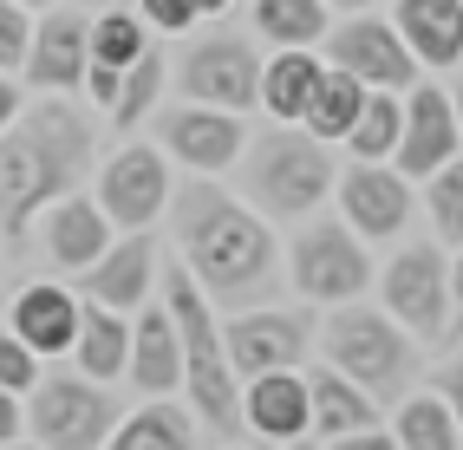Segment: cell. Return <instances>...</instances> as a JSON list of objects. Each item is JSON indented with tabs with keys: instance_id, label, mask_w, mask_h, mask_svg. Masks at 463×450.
Segmentation results:
<instances>
[{
	"instance_id": "obj_1",
	"label": "cell",
	"mask_w": 463,
	"mask_h": 450,
	"mask_svg": "<svg viewBox=\"0 0 463 450\" xmlns=\"http://www.w3.org/2000/svg\"><path fill=\"white\" fill-rule=\"evenodd\" d=\"M85 176H91V125L59 92H46L33 111H20L0 131V235L20 242L40 209L72 196Z\"/></svg>"
},
{
	"instance_id": "obj_2",
	"label": "cell",
	"mask_w": 463,
	"mask_h": 450,
	"mask_svg": "<svg viewBox=\"0 0 463 450\" xmlns=\"http://www.w3.org/2000/svg\"><path fill=\"white\" fill-rule=\"evenodd\" d=\"M176 248L209 300H249L274 281V229L261 209L235 202L215 183H190L176 196Z\"/></svg>"
},
{
	"instance_id": "obj_3",
	"label": "cell",
	"mask_w": 463,
	"mask_h": 450,
	"mask_svg": "<svg viewBox=\"0 0 463 450\" xmlns=\"http://www.w3.org/2000/svg\"><path fill=\"white\" fill-rule=\"evenodd\" d=\"M164 307L183 333V392H190L196 425H209L215 437H241V379L229 366V346H222V326L209 314V294L196 287L190 267H170L164 275Z\"/></svg>"
},
{
	"instance_id": "obj_4",
	"label": "cell",
	"mask_w": 463,
	"mask_h": 450,
	"mask_svg": "<svg viewBox=\"0 0 463 450\" xmlns=\"http://www.w3.org/2000/svg\"><path fill=\"white\" fill-rule=\"evenodd\" d=\"M320 352H326L333 372H346L353 385H365L379 405H398L418 385V340L385 307H365V300H346V307L326 314Z\"/></svg>"
},
{
	"instance_id": "obj_5",
	"label": "cell",
	"mask_w": 463,
	"mask_h": 450,
	"mask_svg": "<svg viewBox=\"0 0 463 450\" xmlns=\"http://www.w3.org/2000/svg\"><path fill=\"white\" fill-rule=\"evenodd\" d=\"M333 183H339V170L314 131H268L255 150H241V190H249L261 216L300 222L333 196Z\"/></svg>"
},
{
	"instance_id": "obj_6",
	"label": "cell",
	"mask_w": 463,
	"mask_h": 450,
	"mask_svg": "<svg viewBox=\"0 0 463 450\" xmlns=\"http://www.w3.org/2000/svg\"><path fill=\"white\" fill-rule=\"evenodd\" d=\"M111 431H118V398L85 372L40 379L26 392V437L40 450H105Z\"/></svg>"
},
{
	"instance_id": "obj_7",
	"label": "cell",
	"mask_w": 463,
	"mask_h": 450,
	"mask_svg": "<svg viewBox=\"0 0 463 450\" xmlns=\"http://www.w3.org/2000/svg\"><path fill=\"white\" fill-rule=\"evenodd\" d=\"M288 281H294V294L307 307H346V300H359L365 281H379V275H373V255H365V235L346 229V216H339V222H314V229L294 235Z\"/></svg>"
},
{
	"instance_id": "obj_8",
	"label": "cell",
	"mask_w": 463,
	"mask_h": 450,
	"mask_svg": "<svg viewBox=\"0 0 463 450\" xmlns=\"http://www.w3.org/2000/svg\"><path fill=\"white\" fill-rule=\"evenodd\" d=\"M379 300H385V314L405 326L411 340H444V333H450V314H457L444 248H438V242L398 248V255L379 267Z\"/></svg>"
},
{
	"instance_id": "obj_9",
	"label": "cell",
	"mask_w": 463,
	"mask_h": 450,
	"mask_svg": "<svg viewBox=\"0 0 463 450\" xmlns=\"http://www.w3.org/2000/svg\"><path fill=\"white\" fill-rule=\"evenodd\" d=\"M314 340H320V326L307 307H261V314L249 307V314L222 320V346H229V366L241 385L261 372H294L314 352Z\"/></svg>"
},
{
	"instance_id": "obj_10",
	"label": "cell",
	"mask_w": 463,
	"mask_h": 450,
	"mask_svg": "<svg viewBox=\"0 0 463 450\" xmlns=\"http://www.w3.org/2000/svg\"><path fill=\"white\" fill-rule=\"evenodd\" d=\"M170 72H176V85H183V98H190V105H222V111L261 105V59H255L249 40H235V33H215V40L183 46V59Z\"/></svg>"
},
{
	"instance_id": "obj_11",
	"label": "cell",
	"mask_w": 463,
	"mask_h": 450,
	"mask_svg": "<svg viewBox=\"0 0 463 450\" xmlns=\"http://www.w3.org/2000/svg\"><path fill=\"white\" fill-rule=\"evenodd\" d=\"M326 66L353 72L365 92H411V85H418L411 46L398 40L392 20H373V14H353V20L326 26Z\"/></svg>"
},
{
	"instance_id": "obj_12",
	"label": "cell",
	"mask_w": 463,
	"mask_h": 450,
	"mask_svg": "<svg viewBox=\"0 0 463 450\" xmlns=\"http://www.w3.org/2000/svg\"><path fill=\"white\" fill-rule=\"evenodd\" d=\"M157 137H164V150H170L176 164H190L203 176L241 164V150H249V137H241V111L190 105V98L170 105V111H157Z\"/></svg>"
},
{
	"instance_id": "obj_13",
	"label": "cell",
	"mask_w": 463,
	"mask_h": 450,
	"mask_svg": "<svg viewBox=\"0 0 463 450\" xmlns=\"http://www.w3.org/2000/svg\"><path fill=\"white\" fill-rule=\"evenodd\" d=\"M333 196H339L346 229H359L365 242L405 235V222H411V176L398 164H353V170H339Z\"/></svg>"
},
{
	"instance_id": "obj_14",
	"label": "cell",
	"mask_w": 463,
	"mask_h": 450,
	"mask_svg": "<svg viewBox=\"0 0 463 450\" xmlns=\"http://www.w3.org/2000/svg\"><path fill=\"white\" fill-rule=\"evenodd\" d=\"M164 202H170V164L157 157V144H125L99 176V209L118 229H150Z\"/></svg>"
},
{
	"instance_id": "obj_15",
	"label": "cell",
	"mask_w": 463,
	"mask_h": 450,
	"mask_svg": "<svg viewBox=\"0 0 463 450\" xmlns=\"http://www.w3.org/2000/svg\"><path fill=\"white\" fill-rule=\"evenodd\" d=\"M450 157H463V125L444 85H411L405 92V137H398L392 164L405 176H438Z\"/></svg>"
},
{
	"instance_id": "obj_16",
	"label": "cell",
	"mask_w": 463,
	"mask_h": 450,
	"mask_svg": "<svg viewBox=\"0 0 463 450\" xmlns=\"http://www.w3.org/2000/svg\"><path fill=\"white\" fill-rule=\"evenodd\" d=\"M26 79L40 85V92H59L66 98L72 85H85V66H91V20L85 14H52L33 26V40H26Z\"/></svg>"
},
{
	"instance_id": "obj_17",
	"label": "cell",
	"mask_w": 463,
	"mask_h": 450,
	"mask_svg": "<svg viewBox=\"0 0 463 450\" xmlns=\"http://www.w3.org/2000/svg\"><path fill=\"white\" fill-rule=\"evenodd\" d=\"M241 425L255 437H274V444H294L314 431V392H307V372H261L241 385Z\"/></svg>"
},
{
	"instance_id": "obj_18",
	"label": "cell",
	"mask_w": 463,
	"mask_h": 450,
	"mask_svg": "<svg viewBox=\"0 0 463 450\" xmlns=\"http://www.w3.org/2000/svg\"><path fill=\"white\" fill-rule=\"evenodd\" d=\"M125 379L144 398L183 392V333H176L170 307H150L144 300V307L131 314V366H125Z\"/></svg>"
},
{
	"instance_id": "obj_19",
	"label": "cell",
	"mask_w": 463,
	"mask_h": 450,
	"mask_svg": "<svg viewBox=\"0 0 463 450\" xmlns=\"http://www.w3.org/2000/svg\"><path fill=\"white\" fill-rule=\"evenodd\" d=\"M150 287H157V248L150 235H131V242H111L99 261L85 267V300L99 307H118V314H137Z\"/></svg>"
},
{
	"instance_id": "obj_20",
	"label": "cell",
	"mask_w": 463,
	"mask_h": 450,
	"mask_svg": "<svg viewBox=\"0 0 463 450\" xmlns=\"http://www.w3.org/2000/svg\"><path fill=\"white\" fill-rule=\"evenodd\" d=\"M79 307H85V300H79L72 287L33 281V287H20V294H14L7 326H14V333L33 346L40 359H52V352H72V340H79Z\"/></svg>"
},
{
	"instance_id": "obj_21",
	"label": "cell",
	"mask_w": 463,
	"mask_h": 450,
	"mask_svg": "<svg viewBox=\"0 0 463 450\" xmlns=\"http://www.w3.org/2000/svg\"><path fill=\"white\" fill-rule=\"evenodd\" d=\"M392 26L418 66H457L463 59V0H398Z\"/></svg>"
},
{
	"instance_id": "obj_22",
	"label": "cell",
	"mask_w": 463,
	"mask_h": 450,
	"mask_svg": "<svg viewBox=\"0 0 463 450\" xmlns=\"http://www.w3.org/2000/svg\"><path fill=\"white\" fill-rule=\"evenodd\" d=\"M111 216L91 196H59L52 209H46V255L59 261V267H85L99 261L105 248H111V229H105Z\"/></svg>"
},
{
	"instance_id": "obj_23",
	"label": "cell",
	"mask_w": 463,
	"mask_h": 450,
	"mask_svg": "<svg viewBox=\"0 0 463 450\" xmlns=\"http://www.w3.org/2000/svg\"><path fill=\"white\" fill-rule=\"evenodd\" d=\"M150 46V26L144 14H105V20H91V66H85V92L99 98L111 111L118 98V79H125V66Z\"/></svg>"
},
{
	"instance_id": "obj_24",
	"label": "cell",
	"mask_w": 463,
	"mask_h": 450,
	"mask_svg": "<svg viewBox=\"0 0 463 450\" xmlns=\"http://www.w3.org/2000/svg\"><path fill=\"white\" fill-rule=\"evenodd\" d=\"M72 359H79V372H85V379L111 385L118 372L131 366V314L85 300V307H79V340H72Z\"/></svg>"
},
{
	"instance_id": "obj_25",
	"label": "cell",
	"mask_w": 463,
	"mask_h": 450,
	"mask_svg": "<svg viewBox=\"0 0 463 450\" xmlns=\"http://www.w3.org/2000/svg\"><path fill=\"white\" fill-rule=\"evenodd\" d=\"M307 392H314V437H346V431H373L379 425V398L353 385L346 372L314 366L307 372Z\"/></svg>"
},
{
	"instance_id": "obj_26",
	"label": "cell",
	"mask_w": 463,
	"mask_h": 450,
	"mask_svg": "<svg viewBox=\"0 0 463 450\" xmlns=\"http://www.w3.org/2000/svg\"><path fill=\"white\" fill-rule=\"evenodd\" d=\"M320 72H326V66L314 59V46H281V52L261 66V111L281 117V125H300L307 105H314Z\"/></svg>"
},
{
	"instance_id": "obj_27",
	"label": "cell",
	"mask_w": 463,
	"mask_h": 450,
	"mask_svg": "<svg viewBox=\"0 0 463 450\" xmlns=\"http://www.w3.org/2000/svg\"><path fill=\"white\" fill-rule=\"evenodd\" d=\"M105 450H196V411H183L170 398H144L137 411L118 417Z\"/></svg>"
},
{
	"instance_id": "obj_28",
	"label": "cell",
	"mask_w": 463,
	"mask_h": 450,
	"mask_svg": "<svg viewBox=\"0 0 463 450\" xmlns=\"http://www.w3.org/2000/svg\"><path fill=\"white\" fill-rule=\"evenodd\" d=\"M392 437H398V450H463V425L438 392H405L398 398Z\"/></svg>"
},
{
	"instance_id": "obj_29",
	"label": "cell",
	"mask_w": 463,
	"mask_h": 450,
	"mask_svg": "<svg viewBox=\"0 0 463 450\" xmlns=\"http://www.w3.org/2000/svg\"><path fill=\"white\" fill-rule=\"evenodd\" d=\"M398 137H405V92H365L353 131H346L353 164H392Z\"/></svg>"
},
{
	"instance_id": "obj_30",
	"label": "cell",
	"mask_w": 463,
	"mask_h": 450,
	"mask_svg": "<svg viewBox=\"0 0 463 450\" xmlns=\"http://www.w3.org/2000/svg\"><path fill=\"white\" fill-rule=\"evenodd\" d=\"M359 105H365V85H359L353 72L326 66V72H320V85H314V105H307V117H300V125L314 131L320 144H346L353 117H359Z\"/></svg>"
},
{
	"instance_id": "obj_31",
	"label": "cell",
	"mask_w": 463,
	"mask_h": 450,
	"mask_svg": "<svg viewBox=\"0 0 463 450\" xmlns=\"http://www.w3.org/2000/svg\"><path fill=\"white\" fill-rule=\"evenodd\" d=\"M164 72H170V59H164V46L150 40L131 66H125V79H118V98H111V131H137L150 111H157V92H164Z\"/></svg>"
},
{
	"instance_id": "obj_32",
	"label": "cell",
	"mask_w": 463,
	"mask_h": 450,
	"mask_svg": "<svg viewBox=\"0 0 463 450\" xmlns=\"http://www.w3.org/2000/svg\"><path fill=\"white\" fill-rule=\"evenodd\" d=\"M326 0H255V33L274 46H320L326 40Z\"/></svg>"
},
{
	"instance_id": "obj_33",
	"label": "cell",
	"mask_w": 463,
	"mask_h": 450,
	"mask_svg": "<svg viewBox=\"0 0 463 450\" xmlns=\"http://www.w3.org/2000/svg\"><path fill=\"white\" fill-rule=\"evenodd\" d=\"M424 202H430V229H438V242L463 248V157H450L438 176H424Z\"/></svg>"
},
{
	"instance_id": "obj_34",
	"label": "cell",
	"mask_w": 463,
	"mask_h": 450,
	"mask_svg": "<svg viewBox=\"0 0 463 450\" xmlns=\"http://www.w3.org/2000/svg\"><path fill=\"white\" fill-rule=\"evenodd\" d=\"M0 385H7V392H33L40 385V352L26 346L14 326L0 333Z\"/></svg>"
},
{
	"instance_id": "obj_35",
	"label": "cell",
	"mask_w": 463,
	"mask_h": 450,
	"mask_svg": "<svg viewBox=\"0 0 463 450\" xmlns=\"http://www.w3.org/2000/svg\"><path fill=\"white\" fill-rule=\"evenodd\" d=\"M26 40H33V20H26V7L0 0V72H14L20 59H26Z\"/></svg>"
},
{
	"instance_id": "obj_36",
	"label": "cell",
	"mask_w": 463,
	"mask_h": 450,
	"mask_svg": "<svg viewBox=\"0 0 463 450\" xmlns=\"http://www.w3.org/2000/svg\"><path fill=\"white\" fill-rule=\"evenodd\" d=\"M137 7H144V26H157V33H183V26H196L190 0H137Z\"/></svg>"
},
{
	"instance_id": "obj_37",
	"label": "cell",
	"mask_w": 463,
	"mask_h": 450,
	"mask_svg": "<svg viewBox=\"0 0 463 450\" xmlns=\"http://www.w3.org/2000/svg\"><path fill=\"white\" fill-rule=\"evenodd\" d=\"M326 450H398V437L392 431H346V437H326Z\"/></svg>"
},
{
	"instance_id": "obj_38",
	"label": "cell",
	"mask_w": 463,
	"mask_h": 450,
	"mask_svg": "<svg viewBox=\"0 0 463 450\" xmlns=\"http://www.w3.org/2000/svg\"><path fill=\"white\" fill-rule=\"evenodd\" d=\"M430 385H438V398L457 411V425H463V359H450V366H444L438 379H430Z\"/></svg>"
},
{
	"instance_id": "obj_39",
	"label": "cell",
	"mask_w": 463,
	"mask_h": 450,
	"mask_svg": "<svg viewBox=\"0 0 463 450\" xmlns=\"http://www.w3.org/2000/svg\"><path fill=\"white\" fill-rule=\"evenodd\" d=\"M20 431H26V405H20V392L0 385V444H14Z\"/></svg>"
},
{
	"instance_id": "obj_40",
	"label": "cell",
	"mask_w": 463,
	"mask_h": 450,
	"mask_svg": "<svg viewBox=\"0 0 463 450\" xmlns=\"http://www.w3.org/2000/svg\"><path fill=\"white\" fill-rule=\"evenodd\" d=\"M14 117H20V92H14V85H7V79H0V131H7V125H14Z\"/></svg>"
},
{
	"instance_id": "obj_41",
	"label": "cell",
	"mask_w": 463,
	"mask_h": 450,
	"mask_svg": "<svg viewBox=\"0 0 463 450\" xmlns=\"http://www.w3.org/2000/svg\"><path fill=\"white\" fill-rule=\"evenodd\" d=\"M450 300H457V314H463V248H457V261H450Z\"/></svg>"
},
{
	"instance_id": "obj_42",
	"label": "cell",
	"mask_w": 463,
	"mask_h": 450,
	"mask_svg": "<svg viewBox=\"0 0 463 450\" xmlns=\"http://www.w3.org/2000/svg\"><path fill=\"white\" fill-rule=\"evenodd\" d=\"M190 7H196V20H215V14L229 7V0H190Z\"/></svg>"
},
{
	"instance_id": "obj_43",
	"label": "cell",
	"mask_w": 463,
	"mask_h": 450,
	"mask_svg": "<svg viewBox=\"0 0 463 450\" xmlns=\"http://www.w3.org/2000/svg\"><path fill=\"white\" fill-rule=\"evenodd\" d=\"M326 7H339V14H373V0H326Z\"/></svg>"
},
{
	"instance_id": "obj_44",
	"label": "cell",
	"mask_w": 463,
	"mask_h": 450,
	"mask_svg": "<svg viewBox=\"0 0 463 450\" xmlns=\"http://www.w3.org/2000/svg\"><path fill=\"white\" fill-rule=\"evenodd\" d=\"M450 105H457V125H463V85H457V92H450Z\"/></svg>"
},
{
	"instance_id": "obj_45",
	"label": "cell",
	"mask_w": 463,
	"mask_h": 450,
	"mask_svg": "<svg viewBox=\"0 0 463 450\" xmlns=\"http://www.w3.org/2000/svg\"><path fill=\"white\" fill-rule=\"evenodd\" d=\"M281 450H320V444H307V437H294V444H281Z\"/></svg>"
},
{
	"instance_id": "obj_46",
	"label": "cell",
	"mask_w": 463,
	"mask_h": 450,
	"mask_svg": "<svg viewBox=\"0 0 463 450\" xmlns=\"http://www.w3.org/2000/svg\"><path fill=\"white\" fill-rule=\"evenodd\" d=\"M0 450H40V444H20V437H14V444H0Z\"/></svg>"
},
{
	"instance_id": "obj_47",
	"label": "cell",
	"mask_w": 463,
	"mask_h": 450,
	"mask_svg": "<svg viewBox=\"0 0 463 450\" xmlns=\"http://www.w3.org/2000/svg\"><path fill=\"white\" fill-rule=\"evenodd\" d=\"M14 7H52V0H14Z\"/></svg>"
},
{
	"instance_id": "obj_48",
	"label": "cell",
	"mask_w": 463,
	"mask_h": 450,
	"mask_svg": "<svg viewBox=\"0 0 463 450\" xmlns=\"http://www.w3.org/2000/svg\"><path fill=\"white\" fill-rule=\"evenodd\" d=\"M235 450H241V444H235Z\"/></svg>"
}]
</instances>
